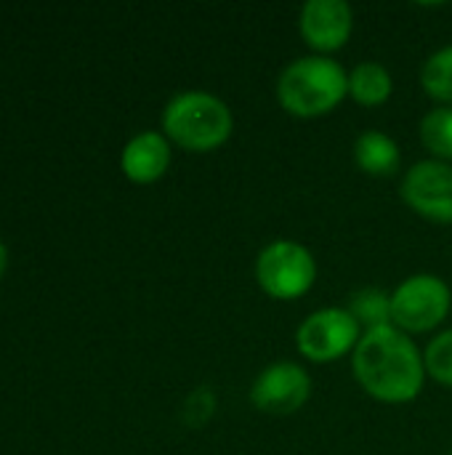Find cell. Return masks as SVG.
<instances>
[{
	"instance_id": "cell-10",
	"label": "cell",
	"mask_w": 452,
	"mask_h": 455,
	"mask_svg": "<svg viewBox=\"0 0 452 455\" xmlns=\"http://www.w3.org/2000/svg\"><path fill=\"white\" fill-rule=\"evenodd\" d=\"M170 157L173 152H170V141L165 133L141 131L123 147L120 168L125 179L133 184H155L168 173Z\"/></svg>"
},
{
	"instance_id": "cell-17",
	"label": "cell",
	"mask_w": 452,
	"mask_h": 455,
	"mask_svg": "<svg viewBox=\"0 0 452 455\" xmlns=\"http://www.w3.org/2000/svg\"><path fill=\"white\" fill-rule=\"evenodd\" d=\"M5 269H8V248H5V243L0 240V280H3V275H5Z\"/></svg>"
},
{
	"instance_id": "cell-13",
	"label": "cell",
	"mask_w": 452,
	"mask_h": 455,
	"mask_svg": "<svg viewBox=\"0 0 452 455\" xmlns=\"http://www.w3.org/2000/svg\"><path fill=\"white\" fill-rule=\"evenodd\" d=\"M349 315L360 323L365 331H376L392 323V293L381 288H362L349 301Z\"/></svg>"
},
{
	"instance_id": "cell-3",
	"label": "cell",
	"mask_w": 452,
	"mask_h": 455,
	"mask_svg": "<svg viewBox=\"0 0 452 455\" xmlns=\"http://www.w3.org/2000/svg\"><path fill=\"white\" fill-rule=\"evenodd\" d=\"M234 131L232 109L208 91L176 93L163 109V133L186 152H213L229 141Z\"/></svg>"
},
{
	"instance_id": "cell-8",
	"label": "cell",
	"mask_w": 452,
	"mask_h": 455,
	"mask_svg": "<svg viewBox=\"0 0 452 455\" xmlns=\"http://www.w3.org/2000/svg\"><path fill=\"white\" fill-rule=\"evenodd\" d=\"M309 395H312L309 373L290 360L272 363L256 376L250 387V403L272 416H290L301 411L309 403Z\"/></svg>"
},
{
	"instance_id": "cell-16",
	"label": "cell",
	"mask_w": 452,
	"mask_h": 455,
	"mask_svg": "<svg viewBox=\"0 0 452 455\" xmlns=\"http://www.w3.org/2000/svg\"><path fill=\"white\" fill-rule=\"evenodd\" d=\"M424 363H426V373L442 384V387H450L452 389V328L440 333L429 347H426V355H424Z\"/></svg>"
},
{
	"instance_id": "cell-4",
	"label": "cell",
	"mask_w": 452,
	"mask_h": 455,
	"mask_svg": "<svg viewBox=\"0 0 452 455\" xmlns=\"http://www.w3.org/2000/svg\"><path fill=\"white\" fill-rule=\"evenodd\" d=\"M256 280L266 296L293 301L312 291L317 280V261L306 245L296 240H277L258 253Z\"/></svg>"
},
{
	"instance_id": "cell-2",
	"label": "cell",
	"mask_w": 452,
	"mask_h": 455,
	"mask_svg": "<svg viewBox=\"0 0 452 455\" xmlns=\"http://www.w3.org/2000/svg\"><path fill=\"white\" fill-rule=\"evenodd\" d=\"M349 93V75L330 56L293 59L277 80L280 107L296 117H320L333 112Z\"/></svg>"
},
{
	"instance_id": "cell-5",
	"label": "cell",
	"mask_w": 452,
	"mask_h": 455,
	"mask_svg": "<svg viewBox=\"0 0 452 455\" xmlns=\"http://www.w3.org/2000/svg\"><path fill=\"white\" fill-rule=\"evenodd\" d=\"M450 285L437 275H413L392 293V323L410 333H429L448 320Z\"/></svg>"
},
{
	"instance_id": "cell-18",
	"label": "cell",
	"mask_w": 452,
	"mask_h": 455,
	"mask_svg": "<svg viewBox=\"0 0 452 455\" xmlns=\"http://www.w3.org/2000/svg\"><path fill=\"white\" fill-rule=\"evenodd\" d=\"M450 455H452V453H450Z\"/></svg>"
},
{
	"instance_id": "cell-14",
	"label": "cell",
	"mask_w": 452,
	"mask_h": 455,
	"mask_svg": "<svg viewBox=\"0 0 452 455\" xmlns=\"http://www.w3.org/2000/svg\"><path fill=\"white\" fill-rule=\"evenodd\" d=\"M421 141L434 160L452 163V107H437L421 120Z\"/></svg>"
},
{
	"instance_id": "cell-6",
	"label": "cell",
	"mask_w": 452,
	"mask_h": 455,
	"mask_svg": "<svg viewBox=\"0 0 452 455\" xmlns=\"http://www.w3.org/2000/svg\"><path fill=\"white\" fill-rule=\"evenodd\" d=\"M360 339V323L349 315V309L341 307L312 312L296 331V347L312 363H336L354 352Z\"/></svg>"
},
{
	"instance_id": "cell-1",
	"label": "cell",
	"mask_w": 452,
	"mask_h": 455,
	"mask_svg": "<svg viewBox=\"0 0 452 455\" xmlns=\"http://www.w3.org/2000/svg\"><path fill=\"white\" fill-rule=\"evenodd\" d=\"M354 379L378 403H413L426 384V363L413 339L397 325L365 331L354 357Z\"/></svg>"
},
{
	"instance_id": "cell-11",
	"label": "cell",
	"mask_w": 452,
	"mask_h": 455,
	"mask_svg": "<svg viewBox=\"0 0 452 455\" xmlns=\"http://www.w3.org/2000/svg\"><path fill=\"white\" fill-rule=\"evenodd\" d=\"M354 160L368 176H394L402 165V152L397 141L381 131H365L354 141Z\"/></svg>"
},
{
	"instance_id": "cell-15",
	"label": "cell",
	"mask_w": 452,
	"mask_h": 455,
	"mask_svg": "<svg viewBox=\"0 0 452 455\" xmlns=\"http://www.w3.org/2000/svg\"><path fill=\"white\" fill-rule=\"evenodd\" d=\"M421 85L437 101H452V45L434 51L421 67Z\"/></svg>"
},
{
	"instance_id": "cell-7",
	"label": "cell",
	"mask_w": 452,
	"mask_h": 455,
	"mask_svg": "<svg viewBox=\"0 0 452 455\" xmlns=\"http://www.w3.org/2000/svg\"><path fill=\"white\" fill-rule=\"evenodd\" d=\"M402 200L426 221L452 224V165L421 160L402 179Z\"/></svg>"
},
{
	"instance_id": "cell-9",
	"label": "cell",
	"mask_w": 452,
	"mask_h": 455,
	"mask_svg": "<svg viewBox=\"0 0 452 455\" xmlns=\"http://www.w3.org/2000/svg\"><path fill=\"white\" fill-rule=\"evenodd\" d=\"M352 27L354 13L346 0H309L298 16L301 37L320 56L344 48L352 37Z\"/></svg>"
},
{
	"instance_id": "cell-12",
	"label": "cell",
	"mask_w": 452,
	"mask_h": 455,
	"mask_svg": "<svg viewBox=\"0 0 452 455\" xmlns=\"http://www.w3.org/2000/svg\"><path fill=\"white\" fill-rule=\"evenodd\" d=\"M394 91L392 75L381 61H362L349 72V96L362 107H381Z\"/></svg>"
}]
</instances>
